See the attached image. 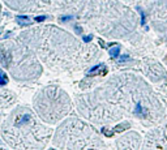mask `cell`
<instances>
[{
  "label": "cell",
  "instance_id": "1",
  "mask_svg": "<svg viewBox=\"0 0 167 150\" xmlns=\"http://www.w3.org/2000/svg\"><path fill=\"white\" fill-rule=\"evenodd\" d=\"M108 54H110V56L114 57V59H115V57H118L119 54H120V46H115L114 48H111L108 51Z\"/></svg>",
  "mask_w": 167,
  "mask_h": 150
},
{
  "label": "cell",
  "instance_id": "2",
  "mask_svg": "<svg viewBox=\"0 0 167 150\" xmlns=\"http://www.w3.org/2000/svg\"><path fill=\"white\" fill-rule=\"evenodd\" d=\"M7 84V76L1 69H0V85H5Z\"/></svg>",
  "mask_w": 167,
  "mask_h": 150
},
{
  "label": "cell",
  "instance_id": "3",
  "mask_svg": "<svg viewBox=\"0 0 167 150\" xmlns=\"http://www.w3.org/2000/svg\"><path fill=\"white\" fill-rule=\"evenodd\" d=\"M125 128H129V124H120V125L115 127L114 131H115V132H121V129H125Z\"/></svg>",
  "mask_w": 167,
  "mask_h": 150
},
{
  "label": "cell",
  "instance_id": "4",
  "mask_svg": "<svg viewBox=\"0 0 167 150\" xmlns=\"http://www.w3.org/2000/svg\"><path fill=\"white\" fill-rule=\"evenodd\" d=\"M137 9H138V12L141 13V25H145V14H144V11L140 8V7H138Z\"/></svg>",
  "mask_w": 167,
  "mask_h": 150
},
{
  "label": "cell",
  "instance_id": "5",
  "mask_svg": "<svg viewBox=\"0 0 167 150\" xmlns=\"http://www.w3.org/2000/svg\"><path fill=\"white\" fill-rule=\"evenodd\" d=\"M91 39H93V35H86V37H84V42H86V43H89Z\"/></svg>",
  "mask_w": 167,
  "mask_h": 150
},
{
  "label": "cell",
  "instance_id": "6",
  "mask_svg": "<svg viewBox=\"0 0 167 150\" xmlns=\"http://www.w3.org/2000/svg\"><path fill=\"white\" fill-rule=\"evenodd\" d=\"M69 20H72V16H68V17H63V18H61V21H69Z\"/></svg>",
  "mask_w": 167,
  "mask_h": 150
},
{
  "label": "cell",
  "instance_id": "7",
  "mask_svg": "<svg viewBox=\"0 0 167 150\" xmlns=\"http://www.w3.org/2000/svg\"><path fill=\"white\" fill-rule=\"evenodd\" d=\"M44 18H46V17H44V16H42V17H37V18H35V21H43Z\"/></svg>",
  "mask_w": 167,
  "mask_h": 150
},
{
  "label": "cell",
  "instance_id": "8",
  "mask_svg": "<svg viewBox=\"0 0 167 150\" xmlns=\"http://www.w3.org/2000/svg\"><path fill=\"white\" fill-rule=\"evenodd\" d=\"M127 59H128V56H127V55H123L121 59H120V61H124V60H127Z\"/></svg>",
  "mask_w": 167,
  "mask_h": 150
}]
</instances>
